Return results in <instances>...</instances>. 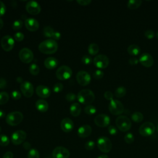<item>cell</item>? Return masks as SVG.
<instances>
[{
	"instance_id": "cell-41",
	"label": "cell",
	"mask_w": 158,
	"mask_h": 158,
	"mask_svg": "<svg viewBox=\"0 0 158 158\" xmlns=\"http://www.w3.org/2000/svg\"><path fill=\"white\" fill-rule=\"evenodd\" d=\"M94 146H95V143L93 141H91V140H89V141H87L85 144V149L88 150V151L93 149Z\"/></svg>"
},
{
	"instance_id": "cell-36",
	"label": "cell",
	"mask_w": 158,
	"mask_h": 158,
	"mask_svg": "<svg viewBox=\"0 0 158 158\" xmlns=\"http://www.w3.org/2000/svg\"><path fill=\"white\" fill-rule=\"evenodd\" d=\"M27 158H40L38 151L36 149H31L28 152Z\"/></svg>"
},
{
	"instance_id": "cell-56",
	"label": "cell",
	"mask_w": 158,
	"mask_h": 158,
	"mask_svg": "<svg viewBox=\"0 0 158 158\" xmlns=\"http://www.w3.org/2000/svg\"><path fill=\"white\" fill-rule=\"evenodd\" d=\"M98 158H109V157L106 154H102V155H100Z\"/></svg>"
},
{
	"instance_id": "cell-52",
	"label": "cell",
	"mask_w": 158,
	"mask_h": 158,
	"mask_svg": "<svg viewBox=\"0 0 158 158\" xmlns=\"http://www.w3.org/2000/svg\"><path fill=\"white\" fill-rule=\"evenodd\" d=\"M128 62L131 65H136L138 64V59L137 58H136V57H131L129 59Z\"/></svg>"
},
{
	"instance_id": "cell-50",
	"label": "cell",
	"mask_w": 158,
	"mask_h": 158,
	"mask_svg": "<svg viewBox=\"0 0 158 158\" xmlns=\"http://www.w3.org/2000/svg\"><path fill=\"white\" fill-rule=\"evenodd\" d=\"M77 2L81 6H87L91 2V0H77Z\"/></svg>"
},
{
	"instance_id": "cell-57",
	"label": "cell",
	"mask_w": 158,
	"mask_h": 158,
	"mask_svg": "<svg viewBox=\"0 0 158 158\" xmlns=\"http://www.w3.org/2000/svg\"><path fill=\"white\" fill-rule=\"evenodd\" d=\"M3 25H4V22H3L2 19L1 18H0V30L2 28Z\"/></svg>"
},
{
	"instance_id": "cell-7",
	"label": "cell",
	"mask_w": 158,
	"mask_h": 158,
	"mask_svg": "<svg viewBox=\"0 0 158 158\" xmlns=\"http://www.w3.org/2000/svg\"><path fill=\"white\" fill-rule=\"evenodd\" d=\"M72 75V69L67 65H62L59 67L56 72V77L60 80H68Z\"/></svg>"
},
{
	"instance_id": "cell-20",
	"label": "cell",
	"mask_w": 158,
	"mask_h": 158,
	"mask_svg": "<svg viewBox=\"0 0 158 158\" xmlns=\"http://www.w3.org/2000/svg\"><path fill=\"white\" fill-rule=\"evenodd\" d=\"M36 93L41 98H47L51 94V89L44 85H39L36 88Z\"/></svg>"
},
{
	"instance_id": "cell-26",
	"label": "cell",
	"mask_w": 158,
	"mask_h": 158,
	"mask_svg": "<svg viewBox=\"0 0 158 158\" xmlns=\"http://www.w3.org/2000/svg\"><path fill=\"white\" fill-rule=\"evenodd\" d=\"M141 49L136 44H131L127 48V52L131 56H137L140 53Z\"/></svg>"
},
{
	"instance_id": "cell-13",
	"label": "cell",
	"mask_w": 158,
	"mask_h": 158,
	"mask_svg": "<svg viewBox=\"0 0 158 158\" xmlns=\"http://www.w3.org/2000/svg\"><path fill=\"white\" fill-rule=\"evenodd\" d=\"M14 40L10 35H6L3 36L1 41V47L5 51H11L14 48Z\"/></svg>"
},
{
	"instance_id": "cell-43",
	"label": "cell",
	"mask_w": 158,
	"mask_h": 158,
	"mask_svg": "<svg viewBox=\"0 0 158 158\" xmlns=\"http://www.w3.org/2000/svg\"><path fill=\"white\" fill-rule=\"evenodd\" d=\"M144 36L148 39H152L154 37L155 33L153 30H152L151 29H149V30H147L144 31Z\"/></svg>"
},
{
	"instance_id": "cell-49",
	"label": "cell",
	"mask_w": 158,
	"mask_h": 158,
	"mask_svg": "<svg viewBox=\"0 0 158 158\" xmlns=\"http://www.w3.org/2000/svg\"><path fill=\"white\" fill-rule=\"evenodd\" d=\"M104 96L105 98V99H106L107 100H109L111 101L113 99V97H114V94L111 91H107L104 93Z\"/></svg>"
},
{
	"instance_id": "cell-39",
	"label": "cell",
	"mask_w": 158,
	"mask_h": 158,
	"mask_svg": "<svg viewBox=\"0 0 158 158\" xmlns=\"http://www.w3.org/2000/svg\"><path fill=\"white\" fill-rule=\"evenodd\" d=\"M81 62L85 65H89L92 62V58L88 55H84L81 57Z\"/></svg>"
},
{
	"instance_id": "cell-44",
	"label": "cell",
	"mask_w": 158,
	"mask_h": 158,
	"mask_svg": "<svg viewBox=\"0 0 158 158\" xmlns=\"http://www.w3.org/2000/svg\"><path fill=\"white\" fill-rule=\"evenodd\" d=\"M14 37L17 41H22L24 39V35L22 32L18 31L14 34Z\"/></svg>"
},
{
	"instance_id": "cell-55",
	"label": "cell",
	"mask_w": 158,
	"mask_h": 158,
	"mask_svg": "<svg viewBox=\"0 0 158 158\" xmlns=\"http://www.w3.org/2000/svg\"><path fill=\"white\" fill-rule=\"evenodd\" d=\"M5 115H6L5 112H4L3 110H0V118H4V117H5Z\"/></svg>"
},
{
	"instance_id": "cell-9",
	"label": "cell",
	"mask_w": 158,
	"mask_h": 158,
	"mask_svg": "<svg viewBox=\"0 0 158 158\" xmlns=\"http://www.w3.org/2000/svg\"><path fill=\"white\" fill-rule=\"evenodd\" d=\"M19 56L20 60L25 64L30 63L33 59V53L32 51L27 48H22L19 53Z\"/></svg>"
},
{
	"instance_id": "cell-28",
	"label": "cell",
	"mask_w": 158,
	"mask_h": 158,
	"mask_svg": "<svg viewBox=\"0 0 158 158\" xmlns=\"http://www.w3.org/2000/svg\"><path fill=\"white\" fill-rule=\"evenodd\" d=\"M99 50V46L96 43H91L88 48V52L90 55L91 56H94L96 55Z\"/></svg>"
},
{
	"instance_id": "cell-30",
	"label": "cell",
	"mask_w": 158,
	"mask_h": 158,
	"mask_svg": "<svg viewBox=\"0 0 158 158\" xmlns=\"http://www.w3.org/2000/svg\"><path fill=\"white\" fill-rule=\"evenodd\" d=\"M131 120L136 123H139L142 122L143 120V115L140 112H135L132 114L131 116Z\"/></svg>"
},
{
	"instance_id": "cell-22",
	"label": "cell",
	"mask_w": 158,
	"mask_h": 158,
	"mask_svg": "<svg viewBox=\"0 0 158 158\" xmlns=\"http://www.w3.org/2000/svg\"><path fill=\"white\" fill-rule=\"evenodd\" d=\"M92 132V128L89 125H83L78 129V135L81 138H86L89 136Z\"/></svg>"
},
{
	"instance_id": "cell-31",
	"label": "cell",
	"mask_w": 158,
	"mask_h": 158,
	"mask_svg": "<svg viewBox=\"0 0 158 158\" xmlns=\"http://www.w3.org/2000/svg\"><path fill=\"white\" fill-rule=\"evenodd\" d=\"M54 31H55L54 30V29L50 26H46L43 28V35L45 37L52 38Z\"/></svg>"
},
{
	"instance_id": "cell-25",
	"label": "cell",
	"mask_w": 158,
	"mask_h": 158,
	"mask_svg": "<svg viewBox=\"0 0 158 158\" xmlns=\"http://www.w3.org/2000/svg\"><path fill=\"white\" fill-rule=\"evenodd\" d=\"M81 111V106L77 102L73 103L70 107V112L73 117L78 116Z\"/></svg>"
},
{
	"instance_id": "cell-15",
	"label": "cell",
	"mask_w": 158,
	"mask_h": 158,
	"mask_svg": "<svg viewBox=\"0 0 158 158\" xmlns=\"http://www.w3.org/2000/svg\"><path fill=\"white\" fill-rule=\"evenodd\" d=\"M27 12L31 15H37L41 11V6L38 2L35 1H29L25 6Z\"/></svg>"
},
{
	"instance_id": "cell-16",
	"label": "cell",
	"mask_w": 158,
	"mask_h": 158,
	"mask_svg": "<svg viewBox=\"0 0 158 158\" xmlns=\"http://www.w3.org/2000/svg\"><path fill=\"white\" fill-rule=\"evenodd\" d=\"M20 90L24 96L26 98H30L33 96L34 89L33 85L28 81H23L20 85Z\"/></svg>"
},
{
	"instance_id": "cell-10",
	"label": "cell",
	"mask_w": 158,
	"mask_h": 158,
	"mask_svg": "<svg viewBox=\"0 0 158 158\" xmlns=\"http://www.w3.org/2000/svg\"><path fill=\"white\" fill-rule=\"evenodd\" d=\"M93 63L98 69H105L109 65V59L106 55L99 54L94 58Z\"/></svg>"
},
{
	"instance_id": "cell-5",
	"label": "cell",
	"mask_w": 158,
	"mask_h": 158,
	"mask_svg": "<svg viewBox=\"0 0 158 158\" xmlns=\"http://www.w3.org/2000/svg\"><path fill=\"white\" fill-rule=\"evenodd\" d=\"M97 146L101 152L107 153L111 150L112 144L109 138L106 136H101L98 139Z\"/></svg>"
},
{
	"instance_id": "cell-34",
	"label": "cell",
	"mask_w": 158,
	"mask_h": 158,
	"mask_svg": "<svg viewBox=\"0 0 158 158\" xmlns=\"http://www.w3.org/2000/svg\"><path fill=\"white\" fill-rule=\"evenodd\" d=\"M85 112L88 115H93L96 112V108L91 104L86 105L84 109Z\"/></svg>"
},
{
	"instance_id": "cell-23",
	"label": "cell",
	"mask_w": 158,
	"mask_h": 158,
	"mask_svg": "<svg viewBox=\"0 0 158 158\" xmlns=\"http://www.w3.org/2000/svg\"><path fill=\"white\" fill-rule=\"evenodd\" d=\"M44 66L48 69L51 70L55 69L58 65V60L56 57H47L44 62Z\"/></svg>"
},
{
	"instance_id": "cell-24",
	"label": "cell",
	"mask_w": 158,
	"mask_h": 158,
	"mask_svg": "<svg viewBox=\"0 0 158 158\" xmlns=\"http://www.w3.org/2000/svg\"><path fill=\"white\" fill-rule=\"evenodd\" d=\"M36 108L41 112H45L48 110V103L46 101L40 99L36 101L35 103Z\"/></svg>"
},
{
	"instance_id": "cell-46",
	"label": "cell",
	"mask_w": 158,
	"mask_h": 158,
	"mask_svg": "<svg viewBox=\"0 0 158 158\" xmlns=\"http://www.w3.org/2000/svg\"><path fill=\"white\" fill-rule=\"evenodd\" d=\"M11 96L14 100H18L21 98V93L17 90H14L11 93Z\"/></svg>"
},
{
	"instance_id": "cell-29",
	"label": "cell",
	"mask_w": 158,
	"mask_h": 158,
	"mask_svg": "<svg viewBox=\"0 0 158 158\" xmlns=\"http://www.w3.org/2000/svg\"><path fill=\"white\" fill-rule=\"evenodd\" d=\"M127 93V89L124 86H119L118 87L114 93V95L117 98H120L125 96Z\"/></svg>"
},
{
	"instance_id": "cell-58",
	"label": "cell",
	"mask_w": 158,
	"mask_h": 158,
	"mask_svg": "<svg viewBox=\"0 0 158 158\" xmlns=\"http://www.w3.org/2000/svg\"><path fill=\"white\" fill-rule=\"evenodd\" d=\"M22 80H23V79H22V77H17V81H18V82H19V83H23L22 82Z\"/></svg>"
},
{
	"instance_id": "cell-12",
	"label": "cell",
	"mask_w": 158,
	"mask_h": 158,
	"mask_svg": "<svg viewBox=\"0 0 158 158\" xmlns=\"http://www.w3.org/2000/svg\"><path fill=\"white\" fill-rule=\"evenodd\" d=\"M27 138V133L23 130H17L12 134L11 141L15 145L22 144Z\"/></svg>"
},
{
	"instance_id": "cell-32",
	"label": "cell",
	"mask_w": 158,
	"mask_h": 158,
	"mask_svg": "<svg viewBox=\"0 0 158 158\" xmlns=\"http://www.w3.org/2000/svg\"><path fill=\"white\" fill-rule=\"evenodd\" d=\"M9 99V94L6 91L0 92V105L5 104L7 102Z\"/></svg>"
},
{
	"instance_id": "cell-6",
	"label": "cell",
	"mask_w": 158,
	"mask_h": 158,
	"mask_svg": "<svg viewBox=\"0 0 158 158\" xmlns=\"http://www.w3.org/2000/svg\"><path fill=\"white\" fill-rule=\"evenodd\" d=\"M109 110L112 114L118 115L123 112L124 106L120 101L117 99H112L109 104Z\"/></svg>"
},
{
	"instance_id": "cell-48",
	"label": "cell",
	"mask_w": 158,
	"mask_h": 158,
	"mask_svg": "<svg viewBox=\"0 0 158 158\" xmlns=\"http://www.w3.org/2000/svg\"><path fill=\"white\" fill-rule=\"evenodd\" d=\"M6 11V7L4 3L0 1V17L4 15Z\"/></svg>"
},
{
	"instance_id": "cell-45",
	"label": "cell",
	"mask_w": 158,
	"mask_h": 158,
	"mask_svg": "<svg viewBox=\"0 0 158 158\" xmlns=\"http://www.w3.org/2000/svg\"><path fill=\"white\" fill-rule=\"evenodd\" d=\"M76 95L75 93H69L68 94H66L65 96V98L66 99L69 101V102H72V101H73L76 99Z\"/></svg>"
},
{
	"instance_id": "cell-21",
	"label": "cell",
	"mask_w": 158,
	"mask_h": 158,
	"mask_svg": "<svg viewBox=\"0 0 158 158\" xmlns=\"http://www.w3.org/2000/svg\"><path fill=\"white\" fill-rule=\"evenodd\" d=\"M74 127L73 121L69 118H64L60 123V128L64 132L71 131Z\"/></svg>"
},
{
	"instance_id": "cell-17",
	"label": "cell",
	"mask_w": 158,
	"mask_h": 158,
	"mask_svg": "<svg viewBox=\"0 0 158 158\" xmlns=\"http://www.w3.org/2000/svg\"><path fill=\"white\" fill-rule=\"evenodd\" d=\"M94 122L99 127H106L110 123V117L106 114H101L96 116Z\"/></svg>"
},
{
	"instance_id": "cell-2",
	"label": "cell",
	"mask_w": 158,
	"mask_h": 158,
	"mask_svg": "<svg viewBox=\"0 0 158 158\" xmlns=\"http://www.w3.org/2000/svg\"><path fill=\"white\" fill-rule=\"evenodd\" d=\"M77 98L80 103L89 105L94 101L95 96L91 90L89 89H84L78 92Z\"/></svg>"
},
{
	"instance_id": "cell-53",
	"label": "cell",
	"mask_w": 158,
	"mask_h": 158,
	"mask_svg": "<svg viewBox=\"0 0 158 158\" xmlns=\"http://www.w3.org/2000/svg\"><path fill=\"white\" fill-rule=\"evenodd\" d=\"M13 153L10 151H7L6 152L2 158H13Z\"/></svg>"
},
{
	"instance_id": "cell-54",
	"label": "cell",
	"mask_w": 158,
	"mask_h": 158,
	"mask_svg": "<svg viewBox=\"0 0 158 158\" xmlns=\"http://www.w3.org/2000/svg\"><path fill=\"white\" fill-rule=\"evenodd\" d=\"M6 86V81L4 78H0V89H3Z\"/></svg>"
},
{
	"instance_id": "cell-60",
	"label": "cell",
	"mask_w": 158,
	"mask_h": 158,
	"mask_svg": "<svg viewBox=\"0 0 158 158\" xmlns=\"http://www.w3.org/2000/svg\"><path fill=\"white\" fill-rule=\"evenodd\" d=\"M156 129H157V133H158V124H157V128H156Z\"/></svg>"
},
{
	"instance_id": "cell-37",
	"label": "cell",
	"mask_w": 158,
	"mask_h": 158,
	"mask_svg": "<svg viewBox=\"0 0 158 158\" xmlns=\"http://www.w3.org/2000/svg\"><path fill=\"white\" fill-rule=\"evenodd\" d=\"M23 26V22L20 19H18L15 20L12 25V29L14 30H20Z\"/></svg>"
},
{
	"instance_id": "cell-40",
	"label": "cell",
	"mask_w": 158,
	"mask_h": 158,
	"mask_svg": "<svg viewBox=\"0 0 158 158\" xmlns=\"http://www.w3.org/2000/svg\"><path fill=\"white\" fill-rule=\"evenodd\" d=\"M63 88H64V86H63V85L62 83H56L53 86V91L55 93H59L61 91H62Z\"/></svg>"
},
{
	"instance_id": "cell-47",
	"label": "cell",
	"mask_w": 158,
	"mask_h": 158,
	"mask_svg": "<svg viewBox=\"0 0 158 158\" xmlns=\"http://www.w3.org/2000/svg\"><path fill=\"white\" fill-rule=\"evenodd\" d=\"M108 131L111 135H115L117 133V130L115 127L113 125H109L108 127Z\"/></svg>"
},
{
	"instance_id": "cell-18",
	"label": "cell",
	"mask_w": 158,
	"mask_h": 158,
	"mask_svg": "<svg viewBox=\"0 0 158 158\" xmlns=\"http://www.w3.org/2000/svg\"><path fill=\"white\" fill-rule=\"evenodd\" d=\"M141 64L146 67H150L154 64V59L152 56L147 52L143 53L141 55L139 59Z\"/></svg>"
},
{
	"instance_id": "cell-35",
	"label": "cell",
	"mask_w": 158,
	"mask_h": 158,
	"mask_svg": "<svg viewBox=\"0 0 158 158\" xmlns=\"http://www.w3.org/2000/svg\"><path fill=\"white\" fill-rule=\"evenodd\" d=\"M10 140L6 135H0V146H6L9 144Z\"/></svg>"
},
{
	"instance_id": "cell-38",
	"label": "cell",
	"mask_w": 158,
	"mask_h": 158,
	"mask_svg": "<svg viewBox=\"0 0 158 158\" xmlns=\"http://www.w3.org/2000/svg\"><path fill=\"white\" fill-rule=\"evenodd\" d=\"M134 136L131 133H127L124 136V140L127 144H131L134 141Z\"/></svg>"
},
{
	"instance_id": "cell-42",
	"label": "cell",
	"mask_w": 158,
	"mask_h": 158,
	"mask_svg": "<svg viewBox=\"0 0 158 158\" xmlns=\"http://www.w3.org/2000/svg\"><path fill=\"white\" fill-rule=\"evenodd\" d=\"M104 76V72L101 70H97L93 73V77L95 79H101Z\"/></svg>"
},
{
	"instance_id": "cell-14",
	"label": "cell",
	"mask_w": 158,
	"mask_h": 158,
	"mask_svg": "<svg viewBox=\"0 0 158 158\" xmlns=\"http://www.w3.org/2000/svg\"><path fill=\"white\" fill-rule=\"evenodd\" d=\"M52 156L53 158H69L70 152L67 148L63 146H57L53 150Z\"/></svg>"
},
{
	"instance_id": "cell-11",
	"label": "cell",
	"mask_w": 158,
	"mask_h": 158,
	"mask_svg": "<svg viewBox=\"0 0 158 158\" xmlns=\"http://www.w3.org/2000/svg\"><path fill=\"white\" fill-rule=\"evenodd\" d=\"M76 79L80 85L85 86L89 84L91 81V76L87 72L80 70L77 73Z\"/></svg>"
},
{
	"instance_id": "cell-33",
	"label": "cell",
	"mask_w": 158,
	"mask_h": 158,
	"mask_svg": "<svg viewBox=\"0 0 158 158\" xmlns=\"http://www.w3.org/2000/svg\"><path fill=\"white\" fill-rule=\"evenodd\" d=\"M29 71L33 75H37L40 72V67L36 64H32L29 67Z\"/></svg>"
},
{
	"instance_id": "cell-59",
	"label": "cell",
	"mask_w": 158,
	"mask_h": 158,
	"mask_svg": "<svg viewBox=\"0 0 158 158\" xmlns=\"http://www.w3.org/2000/svg\"><path fill=\"white\" fill-rule=\"evenodd\" d=\"M156 37H157V38L158 39V31H157V33H156Z\"/></svg>"
},
{
	"instance_id": "cell-61",
	"label": "cell",
	"mask_w": 158,
	"mask_h": 158,
	"mask_svg": "<svg viewBox=\"0 0 158 158\" xmlns=\"http://www.w3.org/2000/svg\"><path fill=\"white\" fill-rule=\"evenodd\" d=\"M1 127H0V133H1Z\"/></svg>"
},
{
	"instance_id": "cell-4",
	"label": "cell",
	"mask_w": 158,
	"mask_h": 158,
	"mask_svg": "<svg viewBox=\"0 0 158 158\" xmlns=\"http://www.w3.org/2000/svg\"><path fill=\"white\" fill-rule=\"evenodd\" d=\"M115 123L118 129L123 132L128 131L131 127L130 119L125 115H120L115 120Z\"/></svg>"
},
{
	"instance_id": "cell-3",
	"label": "cell",
	"mask_w": 158,
	"mask_h": 158,
	"mask_svg": "<svg viewBox=\"0 0 158 158\" xmlns=\"http://www.w3.org/2000/svg\"><path fill=\"white\" fill-rule=\"evenodd\" d=\"M23 115L19 111H14L9 113L6 118V123L10 126H16L23 120Z\"/></svg>"
},
{
	"instance_id": "cell-51",
	"label": "cell",
	"mask_w": 158,
	"mask_h": 158,
	"mask_svg": "<svg viewBox=\"0 0 158 158\" xmlns=\"http://www.w3.org/2000/svg\"><path fill=\"white\" fill-rule=\"evenodd\" d=\"M61 37V35H60V33L59 32V31H54L52 36V40H59Z\"/></svg>"
},
{
	"instance_id": "cell-8",
	"label": "cell",
	"mask_w": 158,
	"mask_h": 158,
	"mask_svg": "<svg viewBox=\"0 0 158 158\" xmlns=\"http://www.w3.org/2000/svg\"><path fill=\"white\" fill-rule=\"evenodd\" d=\"M155 126L151 122L143 123L139 128V133L143 136H149L155 131Z\"/></svg>"
},
{
	"instance_id": "cell-1",
	"label": "cell",
	"mask_w": 158,
	"mask_h": 158,
	"mask_svg": "<svg viewBox=\"0 0 158 158\" xmlns=\"http://www.w3.org/2000/svg\"><path fill=\"white\" fill-rule=\"evenodd\" d=\"M58 49V44L56 41L52 39L46 40L40 43L38 46L39 51L46 54L55 53Z\"/></svg>"
},
{
	"instance_id": "cell-27",
	"label": "cell",
	"mask_w": 158,
	"mask_h": 158,
	"mask_svg": "<svg viewBox=\"0 0 158 158\" xmlns=\"http://www.w3.org/2000/svg\"><path fill=\"white\" fill-rule=\"evenodd\" d=\"M142 3L141 0H130L127 2V7L131 10H135L138 8Z\"/></svg>"
},
{
	"instance_id": "cell-19",
	"label": "cell",
	"mask_w": 158,
	"mask_h": 158,
	"mask_svg": "<svg viewBox=\"0 0 158 158\" xmlns=\"http://www.w3.org/2000/svg\"><path fill=\"white\" fill-rule=\"evenodd\" d=\"M25 25L28 30L35 31L39 28V22L34 18H28L25 20Z\"/></svg>"
}]
</instances>
